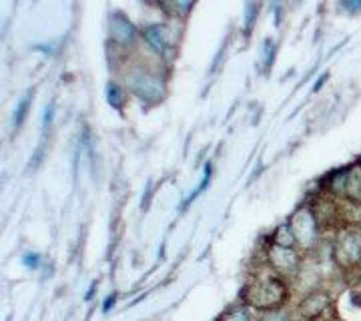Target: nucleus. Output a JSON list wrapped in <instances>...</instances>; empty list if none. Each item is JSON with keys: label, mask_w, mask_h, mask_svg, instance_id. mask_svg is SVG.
Returning <instances> with one entry per match:
<instances>
[{"label": "nucleus", "mask_w": 361, "mask_h": 321, "mask_svg": "<svg viewBox=\"0 0 361 321\" xmlns=\"http://www.w3.org/2000/svg\"><path fill=\"white\" fill-rule=\"evenodd\" d=\"M287 301V287L277 277H263L247 285L243 291V303L261 311H275Z\"/></svg>", "instance_id": "nucleus-1"}, {"label": "nucleus", "mask_w": 361, "mask_h": 321, "mask_svg": "<svg viewBox=\"0 0 361 321\" xmlns=\"http://www.w3.org/2000/svg\"><path fill=\"white\" fill-rule=\"evenodd\" d=\"M129 89L133 95H137L145 103H159L165 97V83L159 75H153L149 71H130Z\"/></svg>", "instance_id": "nucleus-2"}, {"label": "nucleus", "mask_w": 361, "mask_h": 321, "mask_svg": "<svg viewBox=\"0 0 361 321\" xmlns=\"http://www.w3.org/2000/svg\"><path fill=\"white\" fill-rule=\"evenodd\" d=\"M336 261L343 267H355L361 261V227H349L336 241Z\"/></svg>", "instance_id": "nucleus-3"}, {"label": "nucleus", "mask_w": 361, "mask_h": 321, "mask_svg": "<svg viewBox=\"0 0 361 321\" xmlns=\"http://www.w3.org/2000/svg\"><path fill=\"white\" fill-rule=\"evenodd\" d=\"M291 229L295 233L297 243L305 245V247H313L319 239V223L313 215L311 209H297L295 213L291 215L289 221Z\"/></svg>", "instance_id": "nucleus-4"}, {"label": "nucleus", "mask_w": 361, "mask_h": 321, "mask_svg": "<svg viewBox=\"0 0 361 321\" xmlns=\"http://www.w3.org/2000/svg\"><path fill=\"white\" fill-rule=\"evenodd\" d=\"M331 191L343 193L351 203H361V161L331 177Z\"/></svg>", "instance_id": "nucleus-5"}, {"label": "nucleus", "mask_w": 361, "mask_h": 321, "mask_svg": "<svg viewBox=\"0 0 361 321\" xmlns=\"http://www.w3.org/2000/svg\"><path fill=\"white\" fill-rule=\"evenodd\" d=\"M269 263L273 269L283 275H295L299 271V255L293 249H285V247H277L273 245V249L269 251Z\"/></svg>", "instance_id": "nucleus-6"}, {"label": "nucleus", "mask_w": 361, "mask_h": 321, "mask_svg": "<svg viewBox=\"0 0 361 321\" xmlns=\"http://www.w3.org/2000/svg\"><path fill=\"white\" fill-rule=\"evenodd\" d=\"M329 305V296L325 291H313L305 297L299 305L301 317L307 321H317L322 317V313Z\"/></svg>", "instance_id": "nucleus-7"}, {"label": "nucleus", "mask_w": 361, "mask_h": 321, "mask_svg": "<svg viewBox=\"0 0 361 321\" xmlns=\"http://www.w3.org/2000/svg\"><path fill=\"white\" fill-rule=\"evenodd\" d=\"M109 28H111V39L115 40L116 44H123V47L130 44L137 37V30H135L133 23L123 14H113L109 20Z\"/></svg>", "instance_id": "nucleus-8"}, {"label": "nucleus", "mask_w": 361, "mask_h": 321, "mask_svg": "<svg viewBox=\"0 0 361 321\" xmlns=\"http://www.w3.org/2000/svg\"><path fill=\"white\" fill-rule=\"evenodd\" d=\"M142 37L147 39L149 42V47L153 49L159 54H165V52L171 49V32H169L167 26L163 25H151L147 26L145 30H142Z\"/></svg>", "instance_id": "nucleus-9"}, {"label": "nucleus", "mask_w": 361, "mask_h": 321, "mask_svg": "<svg viewBox=\"0 0 361 321\" xmlns=\"http://www.w3.org/2000/svg\"><path fill=\"white\" fill-rule=\"evenodd\" d=\"M273 245L285 247V249H293V247H295V233H293L289 223H287V225H279V227L275 229V233H273Z\"/></svg>", "instance_id": "nucleus-10"}, {"label": "nucleus", "mask_w": 361, "mask_h": 321, "mask_svg": "<svg viewBox=\"0 0 361 321\" xmlns=\"http://www.w3.org/2000/svg\"><path fill=\"white\" fill-rule=\"evenodd\" d=\"M109 103L116 107V109H123V104H125V97H123V92L118 90L116 85L109 87Z\"/></svg>", "instance_id": "nucleus-11"}, {"label": "nucleus", "mask_w": 361, "mask_h": 321, "mask_svg": "<svg viewBox=\"0 0 361 321\" xmlns=\"http://www.w3.org/2000/svg\"><path fill=\"white\" fill-rule=\"evenodd\" d=\"M28 104H30V95H26L25 99L20 101V104H18V113H16V119H14L16 127H20V123L25 121L26 111H28Z\"/></svg>", "instance_id": "nucleus-12"}, {"label": "nucleus", "mask_w": 361, "mask_h": 321, "mask_svg": "<svg viewBox=\"0 0 361 321\" xmlns=\"http://www.w3.org/2000/svg\"><path fill=\"white\" fill-rule=\"evenodd\" d=\"M223 321H251V320H249V315H247L245 309H233V311H229V313L225 315V320Z\"/></svg>", "instance_id": "nucleus-13"}, {"label": "nucleus", "mask_w": 361, "mask_h": 321, "mask_svg": "<svg viewBox=\"0 0 361 321\" xmlns=\"http://www.w3.org/2000/svg\"><path fill=\"white\" fill-rule=\"evenodd\" d=\"M25 263L28 265V267H30V265H32V267H37V263H39V255H26Z\"/></svg>", "instance_id": "nucleus-14"}, {"label": "nucleus", "mask_w": 361, "mask_h": 321, "mask_svg": "<svg viewBox=\"0 0 361 321\" xmlns=\"http://www.w3.org/2000/svg\"><path fill=\"white\" fill-rule=\"evenodd\" d=\"M349 11H357V8H361V4H345Z\"/></svg>", "instance_id": "nucleus-15"}]
</instances>
